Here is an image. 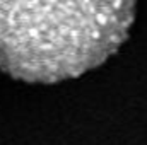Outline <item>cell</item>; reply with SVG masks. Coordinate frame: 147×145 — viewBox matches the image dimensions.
Returning a JSON list of instances; mask_svg holds the SVG:
<instances>
[{"instance_id":"6da1fadb","label":"cell","mask_w":147,"mask_h":145,"mask_svg":"<svg viewBox=\"0 0 147 145\" xmlns=\"http://www.w3.org/2000/svg\"><path fill=\"white\" fill-rule=\"evenodd\" d=\"M134 2H0V70L29 84L75 79L125 43Z\"/></svg>"}]
</instances>
